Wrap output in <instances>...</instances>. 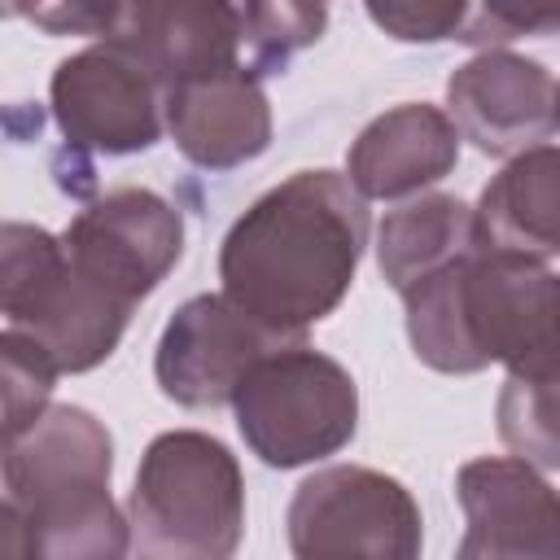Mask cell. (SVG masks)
Segmentation results:
<instances>
[{
    "instance_id": "obj_18",
    "label": "cell",
    "mask_w": 560,
    "mask_h": 560,
    "mask_svg": "<svg viewBox=\"0 0 560 560\" xmlns=\"http://www.w3.org/2000/svg\"><path fill=\"white\" fill-rule=\"evenodd\" d=\"M503 368L494 402L503 446L534 468H560V311Z\"/></svg>"
},
{
    "instance_id": "obj_3",
    "label": "cell",
    "mask_w": 560,
    "mask_h": 560,
    "mask_svg": "<svg viewBox=\"0 0 560 560\" xmlns=\"http://www.w3.org/2000/svg\"><path fill=\"white\" fill-rule=\"evenodd\" d=\"M411 354L446 376H468L508 363L556 311L560 276L481 241L438 276L402 293Z\"/></svg>"
},
{
    "instance_id": "obj_7",
    "label": "cell",
    "mask_w": 560,
    "mask_h": 560,
    "mask_svg": "<svg viewBox=\"0 0 560 560\" xmlns=\"http://www.w3.org/2000/svg\"><path fill=\"white\" fill-rule=\"evenodd\" d=\"M293 560H420L424 521L411 490L363 464L315 468L289 503Z\"/></svg>"
},
{
    "instance_id": "obj_4",
    "label": "cell",
    "mask_w": 560,
    "mask_h": 560,
    "mask_svg": "<svg viewBox=\"0 0 560 560\" xmlns=\"http://www.w3.org/2000/svg\"><path fill=\"white\" fill-rule=\"evenodd\" d=\"M127 521L144 560H232L245 534L236 455L201 429L158 433L140 455Z\"/></svg>"
},
{
    "instance_id": "obj_17",
    "label": "cell",
    "mask_w": 560,
    "mask_h": 560,
    "mask_svg": "<svg viewBox=\"0 0 560 560\" xmlns=\"http://www.w3.org/2000/svg\"><path fill=\"white\" fill-rule=\"evenodd\" d=\"M481 241L486 236L477 223V206L451 192H420L407 206L389 210L385 223L376 228V267L389 280V289L402 298L420 280L472 254Z\"/></svg>"
},
{
    "instance_id": "obj_10",
    "label": "cell",
    "mask_w": 560,
    "mask_h": 560,
    "mask_svg": "<svg viewBox=\"0 0 560 560\" xmlns=\"http://www.w3.org/2000/svg\"><path fill=\"white\" fill-rule=\"evenodd\" d=\"M70 262L122 302L149 298L184 254V219L153 188H114L61 232Z\"/></svg>"
},
{
    "instance_id": "obj_14",
    "label": "cell",
    "mask_w": 560,
    "mask_h": 560,
    "mask_svg": "<svg viewBox=\"0 0 560 560\" xmlns=\"http://www.w3.org/2000/svg\"><path fill=\"white\" fill-rule=\"evenodd\" d=\"M166 131L201 171H232L271 144V105L249 66H219L166 88Z\"/></svg>"
},
{
    "instance_id": "obj_5",
    "label": "cell",
    "mask_w": 560,
    "mask_h": 560,
    "mask_svg": "<svg viewBox=\"0 0 560 560\" xmlns=\"http://www.w3.org/2000/svg\"><path fill=\"white\" fill-rule=\"evenodd\" d=\"M0 311L4 328L31 337L57 372H88L118 350L136 306L88 280L70 262L61 236L35 223H4Z\"/></svg>"
},
{
    "instance_id": "obj_21",
    "label": "cell",
    "mask_w": 560,
    "mask_h": 560,
    "mask_svg": "<svg viewBox=\"0 0 560 560\" xmlns=\"http://www.w3.org/2000/svg\"><path fill=\"white\" fill-rule=\"evenodd\" d=\"M551 31H560V4H477V9H468L455 39L490 52L508 39L551 35Z\"/></svg>"
},
{
    "instance_id": "obj_15",
    "label": "cell",
    "mask_w": 560,
    "mask_h": 560,
    "mask_svg": "<svg viewBox=\"0 0 560 560\" xmlns=\"http://www.w3.org/2000/svg\"><path fill=\"white\" fill-rule=\"evenodd\" d=\"M459 162V131L446 109L424 101H402L376 114L346 153V179L368 201L416 197Z\"/></svg>"
},
{
    "instance_id": "obj_23",
    "label": "cell",
    "mask_w": 560,
    "mask_h": 560,
    "mask_svg": "<svg viewBox=\"0 0 560 560\" xmlns=\"http://www.w3.org/2000/svg\"><path fill=\"white\" fill-rule=\"evenodd\" d=\"M556 131H560V83H556Z\"/></svg>"
},
{
    "instance_id": "obj_9",
    "label": "cell",
    "mask_w": 560,
    "mask_h": 560,
    "mask_svg": "<svg viewBox=\"0 0 560 560\" xmlns=\"http://www.w3.org/2000/svg\"><path fill=\"white\" fill-rule=\"evenodd\" d=\"M284 346L298 341L262 328L223 293H197L166 319L153 350V376L179 407H223L236 398L241 381Z\"/></svg>"
},
{
    "instance_id": "obj_19",
    "label": "cell",
    "mask_w": 560,
    "mask_h": 560,
    "mask_svg": "<svg viewBox=\"0 0 560 560\" xmlns=\"http://www.w3.org/2000/svg\"><path fill=\"white\" fill-rule=\"evenodd\" d=\"M324 22H328L324 4H245L249 70L258 79L280 74L298 48L319 39Z\"/></svg>"
},
{
    "instance_id": "obj_22",
    "label": "cell",
    "mask_w": 560,
    "mask_h": 560,
    "mask_svg": "<svg viewBox=\"0 0 560 560\" xmlns=\"http://www.w3.org/2000/svg\"><path fill=\"white\" fill-rule=\"evenodd\" d=\"M368 18L402 44H438L459 35L468 4H368Z\"/></svg>"
},
{
    "instance_id": "obj_1",
    "label": "cell",
    "mask_w": 560,
    "mask_h": 560,
    "mask_svg": "<svg viewBox=\"0 0 560 560\" xmlns=\"http://www.w3.org/2000/svg\"><path fill=\"white\" fill-rule=\"evenodd\" d=\"M368 206L337 171H298L267 188L219 245L223 298L262 328L302 341L354 284Z\"/></svg>"
},
{
    "instance_id": "obj_8",
    "label": "cell",
    "mask_w": 560,
    "mask_h": 560,
    "mask_svg": "<svg viewBox=\"0 0 560 560\" xmlns=\"http://www.w3.org/2000/svg\"><path fill=\"white\" fill-rule=\"evenodd\" d=\"M48 101L70 149L92 158L144 153L166 131L162 83L114 44H92L57 61Z\"/></svg>"
},
{
    "instance_id": "obj_20",
    "label": "cell",
    "mask_w": 560,
    "mask_h": 560,
    "mask_svg": "<svg viewBox=\"0 0 560 560\" xmlns=\"http://www.w3.org/2000/svg\"><path fill=\"white\" fill-rule=\"evenodd\" d=\"M0 363H4V438H18L48 411V394L61 372L31 337L13 328L0 332Z\"/></svg>"
},
{
    "instance_id": "obj_13",
    "label": "cell",
    "mask_w": 560,
    "mask_h": 560,
    "mask_svg": "<svg viewBox=\"0 0 560 560\" xmlns=\"http://www.w3.org/2000/svg\"><path fill=\"white\" fill-rule=\"evenodd\" d=\"M101 44L131 52L162 92L201 70L249 66L245 4H109Z\"/></svg>"
},
{
    "instance_id": "obj_2",
    "label": "cell",
    "mask_w": 560,
    "mask_h": 560,
    "mask_svg": "<svg viewBox=\"0 0 560 560\" xmlns=\"http://www.w3.org/2000/svg\"><path fill=\"white\" fill-rule=\"evenodd\" d=\"M114 438L74 402L4 438V560H127L131 521L109 494Z\"/></svg>"
},
{
    "instance_id": "obj_16",
    "label": "cell",
    "mask_w": 560,
    "mask_h": 560,
    "mask_svg": "<svg viewBox=\"0 0 560 560\" xmlns=\"http://www.w3.org/2000/svg\"><path fill=\"white\" fill-rule=\"evenodd\" d=\"M481 236L521 258L560 254V144H538L512 158L477 201Z\"/></svg>"
},
{
    "instance_id": "obj_12",
    "label": "cell",
    "mask_w": 560,
    "mask_h": 560,
    "mask_svg": "<svg viewBox=\"0 0 560 560\" xmlns=\"http://www.w3.org/2000/svg\"><path fill=\"white\" fill-rule=\"evenodd\" d=\"M446 118L459 140L512 162L556 131V79L534 57L508 48L477 52L446 79Z\"/></svg>"
},
{
    "instance_id": "obj_6",
    "label": "cell",
    "mask_w": 560,
    "mask_h": 560,
    "mask_svg": "<svg viewBox=\"0 0 560 560\" xmlns=\"http://www.w3.org/2000/svg\"><path fill=\"white\" fill-rule=\"evenodd\" d=\"M245 446L267 468H302L337 455L359 429L354 376L306 341L267 354L232 398Z\"/></svg>"
},
{
    "instance_id": "obj_11",
    "label": "cell",
    "mask_w": 560,
    "mask_h": 560,
    "mask_svg": "<svg viewBox=\"0 0 560 560\" xmlns=\"http://www.w3.org/2000/svg\"><path fill=\"white\" fill-rule=\"evenodd\" d=\"M464 538L455 560H560V490L516 455H481L455 472Z\"/></svg>"
}]
</instances>
